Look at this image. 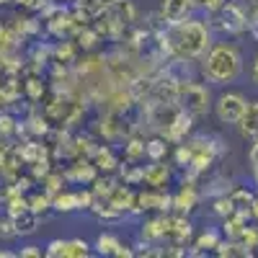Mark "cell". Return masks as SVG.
Here are the masks:
<instances>
[{"mask_svg":"<svg viewBox=\"0 0 258 258\" xmlns=\"http://www.w3.org/2000/svg\"><path fill=\"white\" fill-rule=\"evenodd\" d=\"M238 129H240L243 140L258 142V101H248V109H245L243 119L238 121Z\"/></svg>","mask_w":258,"mask_h":258,"instance_id":"52a82bcc","label":"cell"},{"mask_svg":"<svg viewBox=\"0 0 258 258\" xmlns=\"http://www.w3.org/2000/svg\"><path fill=\"white\" fill-rule=\"evenodd\" d=\"M188 235H191V222L186 217H165V238L183 243L188 240Z\"/></svg>","mask_w":258,"mask_h":258,"instance_id":"30bf717a","label":"cell"},{"mask_svg":"<svg viewBox=\"0 0 258 258\" xmlns=\"http://www.w3.org/2000/svg\"><path fill=\"white\" fill-rule=\"evenodd\" d=\"M245 109H248V98L243 93H238V91H225L212 103V111H214V116H217V121L220 124H230V126H238V121L243 119Z\"/></svg>","mask_w":258,"mask_h":258,"instance_id":"3957f363","label":"cell"},{"mask_svg":"<svg viewBox=\"0 0 258 258\" xmlns=\"http://www.w3.org/2000/svg\"><path fill=\"white\" fill-rule=\"evenodd\" d=\"M170 173H168V168L160 163V160H153V165H147L142 168V181H147V186H155V188H163L168 183Z\"/></svg>","mask_w":258,"mask_h":258,"instance_id":"9c48e42d","label":"cell"},{"mask_svg":"<svg viewBox=\"0 0 258 258\" xmlns=\"http://www.w3.org/2000/svg\"><path fill=\"white\" fill-rule=\"evenodd\" d=\"M199 204V191L194 183H183L178 191H176V197H173V207L178 212H191L194 207Z\"/></svg>","mask_w":258,"mask_h":258,"instance_id":"ba28073f","label":"cell"},{"mask_svg":"<svg viewBox=\"0 0 258 258\" xmlns=\"http://www.w3.org/2000/svg\"><path fill=\"white\" fill-rule=\"evenodd\" d=\"M16 253H18L21 258H41V255H44V250H41L39 245H31V243H29V245H21Z\"/></svg>","mask_w":258,"mask_h":258,"instance_id":"44dd1931","label":"cell"},{"mask_svg":"<svg viewBox=\"0 0 258 258\" xmlns=\"http://www.w3.org/2000/svg\"><path fill=\"white\" fill-rule=\"evenodd\" d=\"M13 255H18L16 250H0V258H13Z\"/></svg>","mask_w":258,"mask_h":258,"instance_id":"484cf974","label":"cell"},{"mask_svg":"<svg viewBox=\"0 0 258 258\" xmlns=\"http://www.w3.org/2000/svg\"><path fill=\"white\" fill-rule=\"evenodd\" d=\"M142 238L145 240H160V238H165V217H150V220H145Z\"/></svg>","mask_w":258,"mask_h":258,"instance_id":"4fadbf2b","label":"cell"},{"mask_svg":"<svg viewBox=\"0 0 258 258\" xmlns=\"http://www.w3.org/2000/svg\"><path fill=\"white\" fill-rule=\"evenodd\" d=\"M93 253V245L83 238H68L64 240V258H88Z\"/></svg>","mask_w":258,"mask_h":258,"instance_id":"8fae6325","label":"cell"},{"mask_svg":"<svg viewBox=\"0 0 258 258\" xmlns=\"http://www.w3.org/2000/svg\"><path fill=\"white\" fill-rule=\"evenodd\" d=\"M250 80L258 85V54L253 57V62H250Z\"/></svg>","mask_w":258,"mask_h":258,"instance_id":"d4e9b609","label":"cell"},{"mask_svg":"<svg viewBox=\"0 0 258 258\" xmlns=\"http://www.w3.org/2000/svg\"><path fill=\"white\" fill-rule=\"evenodd\" d=\"M245 57L238 44L232 41H217L209 44V49L202 54V75L212 85H230L243 75Z\"/></svg>","mask_w":258,"mask_h":258,"instance_id":"6da1fadb","label":"cell"},{"mask_svg":"<svg viewBox=\"0 0 258 258\" xmlns=\"http://www.w3.org/2000/svg\"><path fill=\"white\" fill-rule=\"evenodd\" d=\"M52 209H57V212L80 209V204H78V191H57V194H52Z\"/></svg>","mask_w":258,"mask_h":258,"instance_id":"7c38bea8","label":"cell"},{"mask_svg":"<svg viewBox=\"0 0 258 258\" xmlns=\"http://www.w3.org/2000/svg\"><path fill=\"white\" fill-rule=\"evenodd\" d=\"M44 255H49V258H64V240L62 238L49 240L47 248H44Z\"/></svg>","mask_w":258,"mask_h":258,"instance_id":"ac0fdd59","label":"cell"},{"mask_svg":"<svg viewBox=\"0 0 258 258\" xmlns=\"http://www.w3.org/2000/svg\"><path fill=\"white\" fill-rule=\"evenodd\" d=\"M13 225H16V232H18V235H31V232L36 230V225H39V214L31 212V209H26L24 214L13 217Z\"/></svg>","mask_w":258,"mask_h":258,"instance_id":"5bb4252c","label":"cell"},{"mask_svg":"<svg viewBox=\"0 0 258 258\" xmlns=\"http://www.w3.org/2000/svg\"><path fill=\"white\" fill-rule=\"evenodd\" d=\"M62 181H64L62 176H49V178H47V191H49V194H57V191L62 188V186H59Z\"/></svg>","mask_w":258,"mask_h":258,"instance_id":"cb8c5ba5","label":"cell"},{"mask_svg":"<svg viewBox=\"0 0 258 258\" xmlns=\"http://www.w3.org/2000/svg\"><path fill=\"white\" fill-rule=\"evenodd\" d=\"M78 168H68L64 170V178H70V181H91L96 176V170L91 163H75Z\"/></svg>","mask_w":258,"mask_h":258,"instance_id":"9a60e30c","label":"cell"},{"mask_svg":"<svg viewBox=\"0 0 258 258\" xmlns=\"http://www.w3.org/2000/svg\"><path fill=\"white\" fill-rule=\"evenodd\" d=\"M191 0H163L160 3V16L165 24H178V21L188 18V11H191Z\"/></svg>","mask_w":258,"mask_h":258,"instance_id":"5b68a950","label":"cell"},{"mask_svg":"<svg viewBox=\"0 0 258 258\" xmlns=\"http://www.w3.org/2000/svg\"><path fill=\"white\" fill-rule=\"evenodd\" d=\"M202 6L207 11H212V13H217V11H222L227 6V0H202Z\"/></svg>","mask_w":258,"mask_h":258,"instance_id":"603a6c76","label":"cell"},{"mask_svg":"<svg viewBox=\"0 0 258 258\" xmlns=\"http://www.w3.org/2000/svg\"><path fill=\"white\" fill-rule=\"evenodd\" d=\"M29 209L36 212V214H44L47 209H52V194L44 191V194H34V197H29Z\"/></svg>","mask_w":258,"mask_h":258,"instance_id":"2e32d148","label":"cell"},{"mask_svg":"<svg viewBox=\"0 0 258 258\" xmlns=\"http://www.w3.org/2000/svg\"><path fill=\"white\" fill-rule=\"evenodd\" d=\"M217 243H220V235L217 232H204L202 238H199V243H197V248H217Z\"/></svg>","mask_w":258,"mask_h":258,"instance_id":"ffe728a7","label":"cell"},{"mask_svg":"<svg viewBox=\"0 0 258 258\" xmlns=\"http://www.w3.org/2000/svg\"><path fill=\"white\" fill-rule=\"evenodd\" d=\"M93 248L101 255H135V250H124L126 245L116 238V235H111V232H101L96 238V243H93Z\"/></svg>","mask_w":258,"mask_h":258,"instance_id":"8992f818","label":"cell"},{"mask_svg":"<svg viewBox=\"0 0 258 258\" xmlns=\"http://www.w3.org/2000/svg\"><path fill=\"white\" fill-rule=\"evenodd\" d=\"M26 96L31 101H39L41 96H44V85H41V80H36V78L26 80Z\"/></svg>","mask_w":258,"mask_h":258,"instance_id":"d6986e66","label":"cell"},{"mask_svg":"<svg viewBox=\"0 0 258 258\" xmlns=\"http://www.w3.org/2000/svg\"><path fill=\"white\" fill-rule=\"evenodd\" d=\"M16 121L8 116V114H0V132L3 135H13V132H18V126H13Z\"/></svg>","mask_w":258,"mask_h":258,"instance_id":"7402d4cb","label":"cell"},{"mask_svg":"<svg viewBox=\"0 0 258 258\" xmlns=\"http://www.w3.org/2000/svg\"><path fill=\"white\" fill-rule=\"evenodd\" d=\"M145 155L150 160H163L168 155V142L163 140H153V142H145Z\"/></svg>","mask_w":258,"mask_h":258,"instance_id":"e0dca14e","label":"cell"},{"mask_svg":"<svg viewBox=\"0 0 258 258\" xmlns=\"http://www.w3.org/2000/svg\"><path fill=\"white\" fill-rule=\"evenodd\" d=\"M165 41H168V49L178 54L181 59H202V54L212 44V36L207 24H202L197 18H183L178 24H168Z\"/></svg>","mask_w":258,"mask_h":258,"instance_id":"7a4b0ae2","label":"cell"},{"mask_svg":"<svg viewBox=\"0 0 258 258\" xmlns=\"http://www.w3.org/2000/svg\"><path fill=\"white\" fill-rule=\"evenodd\" d=\"M176 91H178V98L183 101V111H188L191 116H202L212 109L209 91L202 83H186V85H178Z\"/></svg>","mask_w":258,"mask_h":258,"instance_id":"277c9868","label":"cell"}]
</instances>
